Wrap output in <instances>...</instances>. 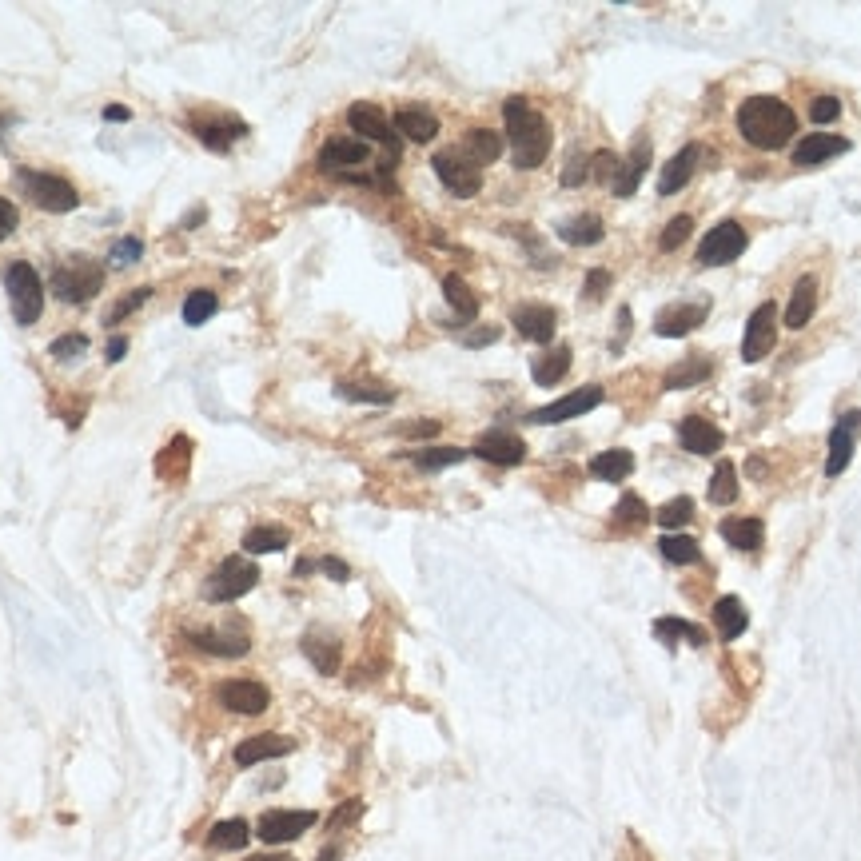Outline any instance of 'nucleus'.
<instances>
[{"mask_svg":"<svg viewBox=\"0 0 861 861\" xmlns=\"http://www.w3.org/2000/svg\"><path fill=\"white\" fill-rule=\"evenodd\" d=\"M738 132L746 136V144H754L758 152H778L794 140L798 132V116L786 100L778 96H750L738 108Z\"/></svg>","mask_w":861,"mask_h":861,"instance_id":"obj_1","label":"nucleus"},{"mask_svg":"<svg viewBox=\"0 0 861 861\" xmlns=\"http://www.w3.org/2000/svg\"><path fill=\"white\" fill-rule=\"evenodd\" d=\"M503 120H507V144H511V160L523 172H535L547 152H551V124L539 108H531L523 96H511L503 104Z\"/></svg>","mask_w":861,"mask_h":861,"instance_id":"obj_2","label":"nucleus"},{"mask_svg":"<svg viewBox=\"0 0 861 861\" xmlns=\"http://www.w3.org/2000/svg\"><path fill=\"white\" fill-rule=\"evenodd\" d=\"M16 180L24 188V196L40 208V212H52V216H64V212H76L80 208V192L64 180V176H52V172H36V168H16Z\"/></svg>","mask_w":861,"mask_h":861,"instance_id":"obj_3","label":"nucleus"},{"mask_svg":"<svg viewBox=\"0 0 861 861\" xmlns=\"http://www.w3.org/2000/svg\"><path fill=\"white\" fill-rule=\"evenodd\" d=\"M4 291H8V303H12V319L20 327H32L44 315V284H40V276H36L32 264H24V260L8 264Z\"/></svg>","mask_w":861,"mask_h":861,"instance_id":"obj_4","label":"nucleus"},{"mask_svg":"<svg viewBox=\"0 0 861 861\" xmlns=\"http://www.w3.org/2000/svg\"><path fill=\"white\" fill-rule=\"evenodd\" d=\"M104 287V268L92 264L88 256H68L52 268V291L64 303H88Z\"/></svg>","mask_w":861,"mask_h":861,"instance_id":"obj_5","label":"nucleus"},{"mask_svg":"<svg viewBox=\"0 0 861 861\" xmlns=\"http://www.w3.org/2000/svg\"><path fill=\"white\" fill-rule=\"evenodd\" d=\"M256 582H260V567L248 559V555H228L216 574H212V582L204 586V598L208 602H236V598H244L248 590H256Z\"/></svg>","mask_w":861,"mask_h":861,"instance_id":"obj_6","label":"nucleus"},{"mask_svg":"<svg viewBox=\"0 0 861 861\" xmlns=\"http://www.w3.org/2000/svg\"><path fill=\"white\" fill-rule=\"evenodd\" d=\"M196 650L204 654H216V658H244L252 650V634L240 618H232L228 626H204V630H188L184 634Z\"/></svg>","mask_w":861,"mask_h":861,"instance_id":"obj_7","label":"nucleus"},{"mask_svg":"<svg viewBox=\"0 0 861 861\" xmlns=\"http://www.w3.org/2000/svg\"><path fill=\"white\" fill-rule=\"evenodd\" d=\"M431 168H435V176H439V184L451 192V196H459V200H471V196H479V188H483V172H479V164H471L467 160V152H439L435 160H431Z\"/></svg>","mask_w":861,"mask_h":861,"instance_id":"obj_8","label":"nucleus"},{"mask_svg":"<svg viewBox=\"0 0 861 861\" xmlns=\"http://www.w3.org/2000/svg\"><path fill=\"white\" fill-rule=\"evenodd\" d=\"M371 160V148H367V140H359V136H335V140H327L323 148H319V168L323 172H335V176H343V180H359V184H367L355 168L359 164H367Z\"/></svg>","mask_w":861,"mask_h":861,"instance_id":"obj_9","label":"nucleus"},{"mask_svg":"<svg viewBox=\"0 0 861 861\" xmlns=\"http://www.w3.org/2000/svg\"><path fill=\"white\" fill-rule=\"evenodd\" d=\"M746 252V228L738 220H722L718 228L706 232L702 248H698V264L702 268H726Z\"/></svg>","mask_w":861,"mask_h":861,"instance_id":"obj_10","label":"nucleus"},{"mask_svg":"<svg viewBox=\"0 0 861 861\" xmlns=\"http://www.w3.org/2000/svg\"><path fill=\"white\" fill-rule=\"evenodd\" d=\"M602 399H606V395H602V387L586 383V387H578V391H571V395H563V399L547 403V407H535V411L527 415V423L555 427V423H567V419H582V415H586V411H594Z\"/></svg>","mask_w":861,"mask_h":861,"instance_id":"obj_11","label":"nucleus"},{"mask_svg":"<svg viewBox=\"0 0 861 861\" xmlns=\"http://www.w3.org/2000/svg\"><path fill=\"white\" fill-rule=\"evenodd\" d=\"M774 343H778V307H774V299H770V303H758L754 315H750V323H746L742 359H746V363H758V359H766V355L774 351Z\"/></svg>","mask_w":861,"mask_h":861,"instance_id":"obj_12","label":"nucleus"},{"mask_svg":"<svg viewBox=\"0 0 861 861\" xmlns=\"http://www.w3.org/2000/svg\"><path fill=\"white\" fill-rule=\"evenodd\" d=\"M216 698H220L224 710L248 714V718L264 714V710L272 706L268 686H264V682H252V678H228V682H220V686H216Z\"/></svg>","mask_w":861,"mask_h":861,"instance_id":"obj_13","label":"nucleus"},{"mask_svg":"<svg viewBox=\"0 0 861 861\" xmlns=\"http://www.w3.org/2000/svg\"><path fill=\"white\" fill-rule=\"evenodd\" d=\"M347 128L359 132V140H375V144H387L391 160L399 156V136H395V124H387V116L371 104V100H359L347 108Z\"/></svg>","mask_w":861,"mask_h":861,"instance_id":"obj_14","label":"nucleus"},{"mask_svg":"<svg viewBox=\"0 0 861 861\" xmlns=\"http://www.w3.org/2000/svg\"><path fill=\"white\" fill-rule=\"evenodd\" d=\"M315 810H268L260 822H256V834L260 842L268 846H284V842H295L299 834H307L315 826Z\"/></svg>","mask_w":861,"mask_h":861,"instance_id":"obj_15","label":"nucleus"},{"mask_svg":"<svg viewBox=\"0 0 861 861\" xmlns=\"http://www.w3.org/2000/svg\"><path fill=\"white\" fill-rule=\"evenodd\" d=\"M710 315V299H694V303H670L654 315V331L662 339H682L690 331H698Z\"/></svg>","mask_w":861,"mask_h":861,"instance_id":"obj_16","label":"nucleus"},{"mask_svg":"<svg viewBox=\"0 0 861 861\" xmlns=\"http://www.w3.org/2000/svg\"><path fill=\"white\" fill-rule=\"evenodd\" d=\"M471 455H479V459H487V463H495V467H519V463L527 459V443H523L515 431L495 427V431H483V435L475 439Z\"/></svg>","mask_w":861,"mask_h":861,"instance_id":"obj_17","label":"nucleus"},{"mask_svg":"<svg viewBox=\"0 0 861 861\" xmlns=\"http://www.w3.org/2000/svg\"><path fill=\"white\" fill-rule=\"evenodd\" d=\"M858 435H861V411H846V415L834 423V431H830V455H826V475H830V479H838V475L850 467L854 447H858Z\"/></svg>","mask_w":861,"mask_h":861,"instance_id":"obj_18","label":"nucleus"},{"mask_svg":"<svg viewBox=\"0 0 861 861\" xmlns=\"http://www.w3.org/2000/svg\"><path fill=\"white\" fill-rule=\"evenodd\" d=\"M192 132L200 144L216 148V152H228L236 140L248 136V124L236 120V116H192Z\"/></svg>","mask_w":861,"mask_h":861,"instance_id":"obj_19","label":"nucleus"},{"mask_svg":"<svg viewBox=\"0 0 861 861\" xmlns=\"http://www.w3.org/2000/svg\"><path fill=\"white\" fill-rule=\"evenodd\" d=\"M511 323H515V331H519L523 339H531V343H551V339H555V327H559V315H555V307H547V303H523V307H515Z\"/></svg>","mask_w":861,"mask_h":861,"instance_id":"obj_20","label":"nucleus"},{"mask_svg":"<svg viewBox=\"0 0 861 861\" xmlns=\"http://www.w3.org/2000/svg\"><path fill=\"white\" fill-rule=\"evenodd\" d=\"M678 443H682V451H690V455H714V451H722L726 435H722V427H714L710 419L686 415V419L678 423Z\"/></svg>","mask_w":861,"mask_h":861,"instance_id":"obj_21","label":"nucleus"},{"mask_svg":"<svg viewBox=\"0 0 861 861\" xmlns=\"http://www.w3.org/2000/svg\"><path fill=\"white\" fill-rule=\"evenodd\" d=\"M842 152H850V140H846V136L810 132V136H802V144L794 148V164H798V168H818V164H826V160H834V156H842Z\"/></svg>","mask_w":861,"mask_h":861,"instance_id":"obj_22","label":"nucleus"},{"mask_svg":"<svg viewBox=\"0 0 861 861\" xmlns=\"http://www.w3.org/2000/svg\"><path fill=\"white\" fill-rule=\"evenodd\" d=\"M295 750V742L284 738V734H256V738H244L236 746V766H260V762H272V758H284Z\"/></svg>","mask_w":861,"mask_h":861,"instance_id":"obj_23","label":"nucleus"},{"mask_svg":"<svg viewBox=\"0 0 861 861\" xmlns=\"http://www.w3.org/2000/svg\"><path fill=\"white\" fill-rule=\"evenodd\" d=\"M395 136L411 140V144H431L439 136V116L427 112V108H399L395 112Z\"/></svg>","mask_w":861,"mask_h":861,"instance_id":"obj_24","label":"nucleus"},{"mask_svg":"<svg viewBox=\"0 0 861 861\" xmlns=\"http://www.w3.org/2000/svg\"><path fill=\"white\" fill-rule=\"evenodd\" d=\"M698 160H702V148H698V144H686V148H682V152L662 168V176H658V196H674V192H682V188L690 184V176H694Z\"/></svg>","mask_w":861,"mask_h":861,"instance_id":"obj_25","label":"nucleus"},{"mask_svg":"<svg viewBox=\"0 0 861 861\" xmlns=\"http://www.w3.org/2000/svg\"><path fill=\"white\" fill-rule=\"evenodd\" d=\"M646 168H650V140L646 136H638L634 140V152H630V160L618 168V180H614V196H634L638 192V184H642V176H646Z\"/></svg>","mask_w":861,"mask_h":861,"instance_id":"obj_26","label":"nucleus"},{"mask_svg":"<svg viewBox=\"0 0 861 861\" xmlns=\"http://www.w3.org/2000/svg\"><path fill=\"white\" fill-rule=\"evenodd\" d=\"M818 311V280L814 276H802L794 284V295H790V307H786V327L802 331Z\"/></svg>","mask_w":861,"mask_h":861,"instance_id":"obj_27","label":"nucleus"},{"mask_svg":"<svg viewBox=\"0 0 861 861\" xmlns=\"http://www.w3.org/2000/svg\"><path fill=\"white\" fill-rule=\"evenodd\" d=\"M710 371H714V363H710L706 355H686L678 367H670V371H666L662 387H666V391H686V387L706 383V379H710Z\"/></svg>","mask_w":861,"mask_h":861,"instance_id":"obj_28","label":"nucleus"},{"mask_svg":"<svg viewBox=\"0 0 861 861\" xmlns=\"http://www.w3.org/2000/svg\"><path fill=\"white\" fill-rule=\"evenodd\" d=\"M714 622H718V634H722L726 642H734L738 634H746L750 614H746V606H742L738 594H726V598L714 602Z\"/></svg>","mask_w":861,"mask_h":861,"instance_id":"obj_29","label":"nucleus"},{"mask_svg":"<svg viewBox=\"0 0 861 861\" xmlns=\"http://www.w3.org/2000/svg\"><path fill=\"white\" fill-rule=\"evenodd\" d=\"M559 236L574 248H594V244H602L606 228H602V220L594 212H582V216H571V220L559 224Z\"/></svg>","mask_w":861,"mask_h":861,"instance_id":"obj_30","label":"nucleus"},{"mask_svg":"<svg viewBox=\"0 0 861 861\" xmlns=\"http://www.w3.org/2000/svg\"><path fill=\"white\" fill-rule=\"evenodd\" d=\"M630 471H634V455L622 451V447L602 451V455L590 459V475L602 479V483H622V479H630Z\"/></svg>","mask_w":861,"mask_h":861,"instance_id":"obj_31","label":"nucleus"},{"mask_svg":"<svg viewBox=\"0 0 861 861\" xmlns=\"http://www.w3.org/2000/svg\"><path fill=\"white\" fill-rule=\"evenodd\" d=\"M571 371V347H551V351H543L539 359H535V367H531V375H535V383L539 387H555L563 375Z\"/></svg>","mask_w":861,"mask_h":861,"instance_id":"obj_32","label":"nucleus"},{"mask_svg":"<svg viewBox=\"0 0 861 861\" xmlns=\"http://www.w3.org/2000/svg\"><path fill=\"white\" fill-rule=\"evenodd\" d=\"M718 535H722L730 547H738V551H758L766 527H762V519H726V523L718 527Z\"/></svg>","mask_w":861,"mask_h":861,"instance_id":"obj_33","label":"nucleus"},{"mask_svg":"<svg viewBox=\"0 0 861 861\" xmlns=\"http://www.w3.org/2000/svg\"><path fill=\"white\" fill-rule=\"evenodd\" d=\"M463 148H467L471 164H495L503 156V136L491 132V128H471L467 140H463Z\"/></svg>","mask_w":861,"mask_h":861,"instance_id":"obj_34","label":"nucleus"},{"mask_svg":"<svg viewBox=\"0 0 861 861\" xmlns=\"http://www.w3.org/2000/svg\"><path fill=\"white\" fill-rule=\"evenodd\" d=\"M303 654L311 658V666H315L319 674H335V670H339V642L327 638V634H319V630H311V634L303 638Z\"/></svg>","mask_w":861,"mask_h":861,"instance_id":"obj_35","label":"nucleus"},{"mask_svg":"<svg viewBox=\"0 0 861 861\" xmlns=\"http://www.w3.org/2000/svg\"><path fill=\"white\" fill-rule=\"evenodd\" d=\"M252 826L244 822V818H228V822H216L212 830H208V846L212 850H244L248 842H252Z\"/></svg>","mask_w":861,"mask_h":861,"instance_id":"obj_36","label":"nucleus"},{"mask_svg":"<svg viewBox=\"0 0 861 861\" xmlns=\"http://www.w3.org/2000/svg\"><path fill=\"white\" fill-rule=\"evenodd\" d=\"M188 459H192V439H188V435L172 439V443L164 447V455L156 459L160 479H184V475H188Z\"/></svg>","mask_w":861,"mask_h":861,"instance_id":"obj_37","label":"nucleus"},{"mask_svg":"<svg viewBox=\"0 0 861 861\" xmlns=\"http://www.w3.org/2000/svg\"><path fill=\"white\" fill-rule=\"evenodd\" d=\"M443 295H447V303L455 307L459 319H475V315H479V295L467 287L463 276H447V280H443Z\"/></svg>","mask_w":861,"mask_h":861,"instance_id":"obj_38","label":"nucleus"},{"mask_svg":"<svg viewBox=\"0 0 861 861\" xmlns=\"http://www.w3.org/2000/svg\"><path fill=\"white\" fill-rule=\"evenodd\" d=\"M216 307H220L216 291H208V287H196V291L184 299L180 315H184V323H188V327H200V323H208V319L216 315Z\"/></svg>","mask_w":861,"mask_h":861,"instance_id":"obj_39","label":"nucleus"},{"mask_svg":"<svg viewBox=\"0 0 861 861\" xmlns=\"http://www.w3.org/2000/svg\"><path fill=\"white\" fill-rule=\"evenodd\" d=\"M734 499H738V467H734L730 459H718L714 479H710V503L726 507V503H734Z\"/></svg>","mask_w":861,"mask_h":861,"instance_id":"obj_40","label":"nucleus"},{"mask_svg":"<svg viewBox=\"0 0 861 861\" xmlns=\"http://www.w3.org/2000/svg\"><path fill=\"white\" fill-rule=\"evenodd\" d=\"M287 543H291V535H287L284 527H252L244 535V551L248 555H272V551H284Z\"/></svg>","mask_w":861,"mask_h":861,"instance_id":"obj_41","label":"nucleus"},{"mask_svg":"<svg viewBox=\"0 0 861 861\" xmlns=\"http://www.w3.org/2000/svg\"><path fill=\"white\" fill-rule=\"evenodd\" d=\"M335 391H339L343 399H351V403H379V407H383V403H395V391L383 387V383H351V379H347V383H339Z\"/></svg>","mask_w":861,"mask_h":861,"instance_id":"obj_42","label":"nucleus"},{"mask_svg":"<svg viewBox=\"0 0 861 861\" xmlns=\"http://www.w3.org/2000/svg\"><path fill=\"white\" fill-rule=\"evenodd\" d=\"M463 459H467L463 447H427V451H415V455H411V463H415L419 471H443V467H455V463H463Z\"/></svg>","mask_w":861,"mask_h":861,"instance_id":"obj_43","label":"nucleus"},{"mask_svg":"<svg viewBox=\"0 0 861 861\" xmlns=\"http://www.w3.org/2000/svg\"><path fill=\"white\" fill-rule=\"evenodd\" d=\"M658 547H662V559H670L674 567H694L702 559V551H698V543L690 535H666Z\"/></svg>","mask_w":861,"mask_h":861,"instance_id":"obj_44","label":"nucleus"},{"mask_svg":"<svg viewBox=\"0 0 861 861\" xmlns=\"http://www.w3.org/2000/svg\"><path fill=\"white\" fill-rule=\"evenodd\" d=\"M148 299H152V287H132V291H128L124 299H116V303L108 307V315H104V323H108V327H116V323H124V319H128L132 311H140V307H144Z\"/></svg>","mask_w":861,"mask_h":861,"instance_id":"obj_45","label":"nucleus"},{"mask_svg":"<svg viewBox=\"0 0 861 861\" xmlns=\"http://www.w3.org/2000/svg\"><path fill=\"white\" fill-rule=\"evenodd\" d=\"M666 531H678V527H686L690 519H694V499H686V495H678V499H670V503H662L658 507V515H654Z\"/></svg>","mask_w":861,"mask_h":861,"instance_id":"obj_46","label":"nucleus"},{"mask_svg":"<svg viewBox=\"0 0 861 861\" xmlns=\"http://www.w3.org/2000/svg\"><path fill=\"white\" fill-rule=\"evenodd\" d=\"M654 634H658V638H690L694 646L706 642V634H702L694 622H686V618H658V622H654Z\"/></svg>","mask_w":861,"mask_h":861,"instance_id":"obj_47","label":"nucleus"},{"mask_svg":"<svg viewBox=\"0 0 861 861\" xmlns=\"http://www.w3.org/2000/svg\"><path fill=\"white\" fill-rule=\"evenodd\" d=\"M690 232H694V220H690V216H674V220L662 228L658 248H662V252H678V248L690 240Z\"/></svg>","mask_w":861,"mask_h":861,"instance_id":"obj_48","label":"nucleus"},{"mask_svg":"<svg viewBox=\"0 0 861 861\" xmlns=\"http://www.w3.org/2000/svg\"><path fill=\"white\" fill-rule=\"evenodd\" d=\"M650 519V507L638 499V495H622L618 499V507H614V523H622V527H638V523H646Z\"/></svg>","mask_w":861,"mask_h":861,"instance_id":"obj_49","label":"nucleus"},{"mask_svg":"<svg viewBox=\"0 0 861 861\" xmlns=\"http://www.w3.org/2000/svg\"><path fill=\"white\" fill-rule=\"evenodd\" d=\"M84 351H88V335H80V331H68L60 339H52V347H48V355L60 359V363H68V359H76Z\"/></svg>","mask_w":861,"mask_h":861,"instance_id":"obj_50","label":"nucleus"},{"mask_svg":"<svg viewBox=\"0 0 861 861\" xmlns=\"http://www.w3.org/2000/svg\"><path fill=\"white\" fill-rule=\"evenodd\" d=\"M144 256V244L136 240V236H124L120 244H112V252H108V264L112 268H128V264H136Z\"/></svg>","mask_w":861,"mask_h":861,"instance_id":"obj_51","label":"nucleus"},{"mask_svg":"<svg viewBox=\"0 0 861 861\" xmlns=\"http://www.w3.org/2000/svg\"><path fill=\"white\" fill-rule=\"evenodd\" d=\"M618 156L614 152H598V156H590V176L598 180V184H614L618 180Z\"/></svg>","mask_w":861,"mask_h":861,"instance_id":"obj_52","label":"nucleus"},{"mask_svg":"<svg viewBox=\"0 0 861 861\" xmlns=\"http://www.w3.org/2000/svg\"><path fill=\"white\" fill-rule=\"evenodd\" d=\"M842 116V100L838 96H818L814 104H810V120L814 124H830V120H838Z\"/></svg>","mask_w":861,"mask_h":861,"instance_id":"obj_53","label":"nucleus"},{"mask_svg":"<svg viewBox=\"0 0 861 861\" xmlns=\"http://www.w3.org/2000/svg\"><path fill=\"white\" fill-rule=\"evenodd\" d=\"M16 228H20V212H16V204H12V200H4V196H0V244H4Z\"/></svg>","mask_w":861,"mask_h":861,"instance_id":"obj_54","label":"nucleus"},{"mask_svg":"<svg viewBox=\"0 0 861 861\" xmlns=\"http://www.w3.org/2000/svg\"><path fill=\"white\" fill-rule=\"evenodd\" d=\"M586 176H590V160H586V156H571L567 168H563V184L574 188V184H582Z\"/></svg>","mask_w":861,"mask_h":861,"instance_id":"obj_55","label":"nucleus"},{"mask_svg":"<svg viewBox=\"0 0 861 861\" xmlns=\"http://www.w3.org/2000/svg\"><path fill=\"white\" fill-rule=\"evenodd\" d=\"M606 287H610V272L594 268V272L586 276V299H602V295H606Z\"/></svg>","mask_w":861,"mask_h":861,"instance_id":"obj_56","label":"nucleus"},{"mask_svg":"<svg viewBox=\"0 0 861 861\" xmlns=\"http://www.w3.org/2000/svg\"><path fill=\"white\" fill-rule=\"evenodd\" d=\"M319 571L327 574L331 582H347V578H351V567H347L343 559H331V555H327V559H319Z\"/></svg>","mask_w":861,"mask_h":861,"instance_id":"obj_57","label":"nucleus"},{"mask_svg":"<svg viewBox=\"0 0 861 861\" xmlns=\"http://www.w3.org/2000/svg\"><path fill=\"white\" fill-rule=\"evenodd\" d=\"M363 814V802H347V806H339L335 814H331V830H339V826H347V822H355Z\"/></svg>","mask_w":861,"mask_h":861,"instance_id":"obj_58","label":"nucleus"},{"mask_svg":"<svg viewBox=\"0 0 861 861\" xmlns=\"http://www.w3.org/2000/svg\"><path fill=\"white\" fill-rule=\"evenodd\" d=\"M495 339H499V327H483V331L463 335V343H467V347H487V343H495Z\"/></svg>","mask_w":861,"mask_h":861,"instance_id":"obj_59","label":"nucleus"},{"mask_svg":"<svg viewBox=\"0 0 861 861\" xmlns=\"http://www.w3.org/2000/svg\"><path fill=\"white\" fill-rule=\"evenodd\" d=\"M403 435H411V439H431V435H439V419H427V423H411V427H403Z\"/></svg>","mask_w":861,"mask_h":861,"instance_id":"obj_60","label":"nucleus"},{"mask_svg":"<svg viewBox=\"0 0 861 861\" xmlns=\"http://www.w3.org/2000/svg\"><path fill=\"white\" fill-rule=\"evenodd\" d=\"M124 351H128V339L120 335V339H112V343H108V355H104V359H108V363H120V359H124Z\"/></svg>","mask_w":861,"mask_h":861,"instance_id":"obj_61","label":"nucleus"},{"mask_svg":"<svg viewBox=\"0 0 861 861\" xmlns=\"http://www.w3.org/2000/svg\"><path fill=\"white\" fill-rule=\"evenodd\" d=\"M128 116H132V112H128V108H124V104H108V108H104V120H112V124H116V120H120V124H124V120H128Z\"/></svg>","mask_w":861,"mask_h":861,"instance_id":"obj_62","label":"nucleus"},{"mask_svg":"<svg viewBox=\"0 0 861 861\" xmlns=\"http://www.w3.org/2000/svg\"><path fill=\"white\" fill-rule=\"evenodd\" d=\"M626 331H630V307H618V343H614V347H622Z\"/></svg>","mask_w":861,"mask_h":861,"instance_id":"obj_63","label":"nucleus"},{"mask_svg":"<svg viewBox=\"0 0 861 861\" xmlns=\"http://www.w3.org/2000/svg\"><path fill=\"white\" fill-rule=\"evenodd\" d=\"M256 861H276V858H256Z\"/></svg>","mask_w":861,"mask_h":861,"instance_id":"obj_64","label":"nucleus"}]
</instances>
